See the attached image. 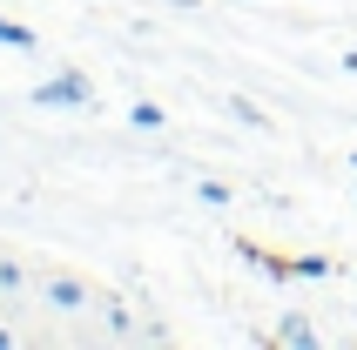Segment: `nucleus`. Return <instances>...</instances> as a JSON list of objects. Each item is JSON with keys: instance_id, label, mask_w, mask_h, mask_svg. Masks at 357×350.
Instances as JSON below:
<instances>
[{"instance_id": "obj_1", "label": "nucleus", "mask_w": 357, "mask_h": 350, "mask_svg": "<svg viewBox=\"0 0 357 350\" xmlns=\"http://www.w3.org/2000/svg\"><path fill=\"white\" fill-rule=\"evenodd\" d=\"M27 101H34V108H88V101H95V88H88V75H75V68H68V75H47Z\"/></svg>"}, {"instance_id": "obj_2", "label": "nucleus", "mask_w": 357, "mask_h": 350, "mask_svg": "<svg viewBox=\"0 0 357 350\" xmlns=\"http://www.w3.org/2000/svg\"><path fill=\"white\" fill-rule=\"evenodd\" d=\"M40 290H47V303H54V310H88V303H95V290H88L81 276H47Z\"/></svg>"}, {"instance_id": "obj_3", "label": "nucleus", "mask_w": 357, "mask_h": 350, "mask_svg": "<svg viewBox=\"0 0 357 350\" xmlns=\"http://www.w3.org/2000/svg\"><path fill=\"white\" fill-rule=\"evenodd\" d=\"M270 344H283V350H310V344H317V324H310L303 310H290L277 330H270Z\"/></svg>"}, {"instance_id": "obj_4", "label": "nucleus", "mask_w": 357, "mask_h": 350, "mask_svg": "<svg viewBox=\"0 0 357 350\" xmlns=\"http://www.w3.org/2000/svg\"><path fill=\"white\" fill-rule=\"evenodd\" d=\"M0 47H20V54H34L40 40H34V27H20V20H0Z\"/></svg>"}, {"instance_id": "obj_5", "label": "nucleus", "mask_w": 357, "mask_h": 350, "mask_svg": "<svg viewBox=\"0 0 357 350\" xmlns=\"http://www.w3.org/2000/svg\"><path fill=\"white\" fill-rule=\"evenodd\" d=\"M196 195L209 202V209H229V202H236V195H229V182H216V175H209V182H196Z\"/></svg>"}, {"instance_id": "obj_6", "label": "nucleus", "mask_w": 357, "mask_h": 350, "mask_svg": "<svg viewBox=\"0 0 357 350\" xmlns=\"http://www.w3.org/2000/svg\"><path fill=\"white\" fill-rule=\"evenodd\" d=\"M229 115H236V121H243V128H270V115H263L257 101H243V95H236V101H229Z\"/></svg>"}, {"instance_id": "obj_7", "label": "nucleus", "mask_w": 357, "mask_h": 350, "mask_svg": "<svg viewBox=\"0 0 357 350\" xmlns=\"http://www.w3.org/2000/svg\"><path fill=\"white\" fill-rule=\"evenodd\" d=\"M297 276L317 283V276H337V263H331V256H297Z\"/></svg>"}, {"instance_id": "obj_8", "label": "nucleus", "mask_w": 357, "mask_h": 350, "mask_svg": "<svg viewBox=\"0 0 357 350\" xmlns=\"http://www.w3.org/2000/svg\"><path fill=\"white\" fill-rule=\"evenodd\" d=\"M128 121H135V128H162V121H169V115H162L155 101H135V108H128Z\"/></svg>"}, {"instance_id": "obj_9", "label": "nucleus", "mask_w": 357, "mask_h": 350, "mask_svg": "<svg viewBox=\"0 0 357 350\" xmlns=\"http://www.w3.org/2000/svg\"><path fill=\"white\" fill-rule=\"evenodd\" d=\"M101 317H108V337H135V317L121 310V303H108V310H101Z\"/></svg>"}, {"instance_id": "obj_10", "label": "nucleus", "mask_w": 357, "mask_h": 350, "mask_svg": "<svg viewBox=\"0 0 357 350\" xmlns=\"http://www.w3.org/2000/svg\"><path fill=\"white\" fill-rule=\"evenodd\" d=\"M0 290H7V296H20V290H27V276H20V263H0Z\"/></svg>"}, {"instance_id": "obj_11", "label": "nucleus", "mask_w": 357, "mask_h": 350, "mask_svg": "<svg viewBox=\"0 0 357 350\" xmlns=\"http://www.w3.org/2000/svg\"><path fill=\"white\" fill-rule=\"evenodd\" d=\"M169 7H202V0H169Z\"/></svg>"}, {"instance_id": "obj_12", "label": "nucleus", "mask_w": 357, "mask_h": 350, "mask_svg": "<svg viewBox=\"0 0 357 350\" xmlns=\"http://www.w3.org/2000/svg\"><path fill=\"white\" fill-rule=\"evenodd\" d=\"M351 175H357V149H351Z\"/></svg>"}, {"instance_id": "obj_13", "label": "nucleus", "mask_w": 357, "mask_h": 350, "mask_svg": "<svg viewBox=\"0 0 357 350\" xmlns=\"http://www.w3.org/2000/svg\"><path fill=\"white\" fill-rule=\"evenodd\" d=\"M236 7H243V0H236Z\"/></svg>"}, {"instance_id": "obj_14", "label": "nucleus", "mask_w": 357, "mask_h": 350, "mask_svg": "<svg viewBox=\"0 0 357 350\" xmlns=\"http://www.w3.org/2000/svg\"><path fill=\"white\" fill-rule=\"evenodd\" d=\"M351 195H357V189H351Z\"/></svg>"}]
</instances>
